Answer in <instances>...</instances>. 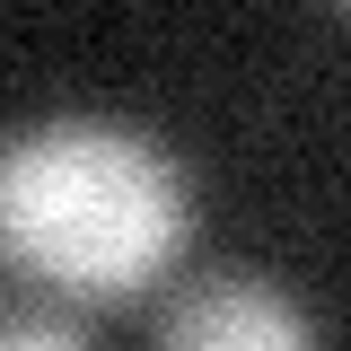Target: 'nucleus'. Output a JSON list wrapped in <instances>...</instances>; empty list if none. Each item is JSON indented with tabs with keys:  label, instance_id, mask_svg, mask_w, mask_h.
Segmentation results:
<instances>
[{
	"label": "nucleus",
	"instance_id": "3",
	"mask_svg": "<svg viewBox=\"0 0 351 351\" xmlns=\"http://www.w3.org/2000/svg\"><path fill=\"white\" fill-rule=\"evenodd\" d=\"M0 351H88V334L71 316H44V307H9L0 316Z\"/></svg>",
	"mask_w": 351,
	"mask_h": 351
},
{
	"label": "nucleus",
	"instance_id": "2",
	"mask_svg": "<svg viewBox=\"0 0 351 351\" xmlns=\"http://www.w3.org/2000/svg\"><path fill=\"white\" fill-rule=\"evenodd\" d=\"M158 351H316L307 307L263 272H202L158 325Z\"/></svg>",
	"mask_w": 351,
	"mask_h": 351
},
{
	"label": "nucleus",
	"instance_id": "1",
	"mask_svg": "<svg viewBox=\"0 0 351 351\" xmlns=\"http://www.w3.org/2000/svg\"><path fill=\"white\" fill-rule=\"evenodd\" d=\"M193 237V184L149 132L62 114L0 141V263L53 299H141Z\"/></svg>",
	"mask_w": 351,
	"mask_h": 351
}]
</instances>
